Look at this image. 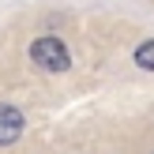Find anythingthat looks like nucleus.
I'll return each instance as SVG.
<instances>
[{
  "label": "nucleus",
  "instance_id": "nucleus-1",
  "mask_svg": "<svg viewBox=\"0 0 154 154\" xmlns=\"http://www.w3.org/2000/svg\"><path fill=\"white\" fill-rule=\"evenodd\" d=\"M30 60H34L42 72H68V64H72L64 42H57V38H38V42L30 45Z\"/></svg>",
  "mask_w": 154,
  "mask_h": 154
},
{
  "label": "nucleus",
  "instance_id": "nucleus-2",
  "mask_svg": "<svg viewBox=\"0 0 154 154\" xmlns=\"http://www.w3.org/2000/svg\"><path fill=\"white\" fill-rule=\"evenodd\" d=\"M23 135V113L15 105H0V147H11Z\"/></svg>",
  "mask_w": 154,
  "mask_h": 154
},
{
  "label": "nucleus",
  "instance_id": "nucleus-3",
  "mask_svg": "<svg viewBox=\"0 0 154 154\" xmlns=\"http://www.w3.org/2000/svg\"><path fill=\"white\" fill-rule=\"evenodd\" d=\"M135 64H139L143 72H154V38H150V42H143L139 49H135Z\"/></svg>",
  "mask_w": 154,
  "mask_h": 154
}]
</instances>
